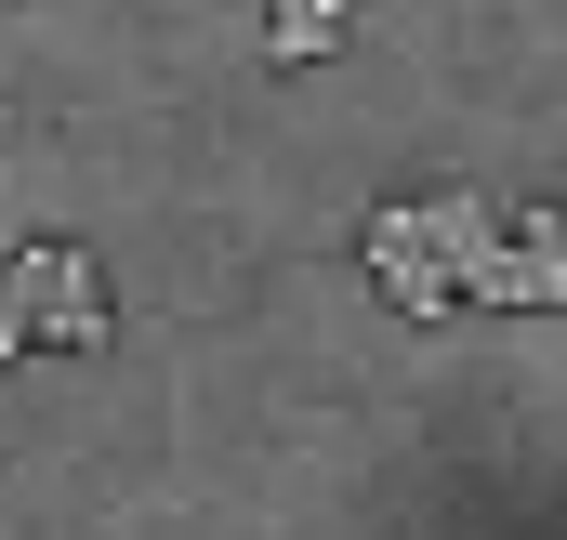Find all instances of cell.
I'll return each mask as SVG.
<instances>
[{
  "label": "cell",
  "mask_w": 567,
  "mask_h": 540,
  "mask_svg": "<svg viewBox=\"0 0 567 540\" xmlns=\"http://www.w3.org/2000/svg\"><path fill=\"white\" fill-rule=\"evenodd\" d=\"M0 290H13V316H27L40 343H66V356H106V343H120L106 277H93V251H66V238H27V251L0 264Z\"/></svg>",
  "instance_id": "cell-1"
},
{
  "label": "cell",
  "mask_w": 567,
  "mask_h": 540,
  "mask_svg": "<svg viewBox=\"0 0 567 540\" xmlns=\"http://www.w3.org/2000/svg\"><path fill=\"white\" fill-rule=\"evenodd\" d=\"M265 53H278V66H330V53H343V0H278Z\"/></svg>",
  "instance_id": "cell-2"
},
{
  "label": "cell",
  "mask_w": 567,
  "mask_h": 540,
  "mask_svg": "<svg viewBox=\"0 0 567 540\" xmlns=\"http://www.w3.org/2000/svg\"><path fill=\"white\" fill-rule=\"evenodd\" d=\"M27 343H40V330H27V316H13V290H0V370H13Z\"/></svg>",
  "instance_id": "cell-3"
}]
</instances>
